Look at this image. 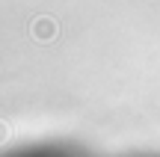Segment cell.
Here are the masks:
<instances>
[{
    "label": "cell",
    "mask_w": 160,
    "mask_h": 157,
    "mask_svg": "<svg viewBox=\"0 0 160 157\" xmlns=\"http://www.w3.org/2000/svg\"><path fill=\"white\" fill-rule=\"evenodd\" d=\"M30 33H33L39 42H51V39H57L59 27H57L53 18H36V21L30 24Z\"/></svg>",
    "instance_id": "6da1fadb"
},
{
    "label": "cell",
    "mask_w": 160,
    "mask_h": 157,
    "mask_svg": "<svg viewBox=\"0 0 160 157\" xmlns=\"http://www.w3.org/2000/svg\"><path fill=\"white\" fill-rule=\"evenodd\" d=\"M6 136H9V128H6V125L0 122V142H6Z\"/></svg>",
    "instance_id": "7a4b0ae2"
}]
</instances>
